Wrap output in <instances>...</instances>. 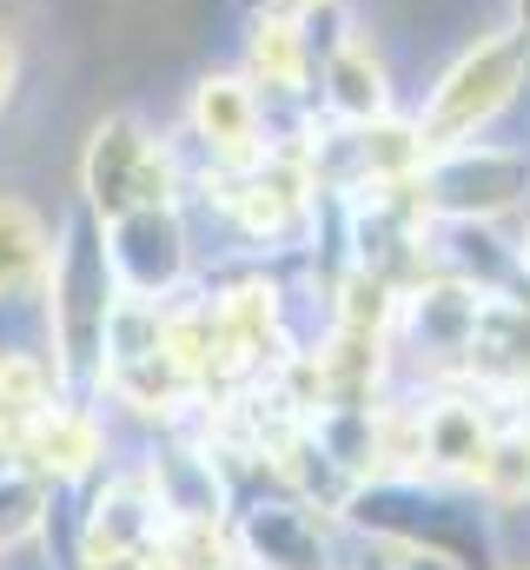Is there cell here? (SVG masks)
<instances>
[{
	"mask_svg": "<svg viewBox=\"0 0 530 570\" xmlns=\"http://www.w3.org/2000/svg\"><path fill=\"white\" fill-rule=\"evenodd\" d=\"M120 305V279L107 259V219L73 206L53 233V273H47V332H53V379L73 399H94L107 379V325Z\"/></svg>",
	"mask_w": 530,
	"mask_h": 570,
	"instance_id": "obj_1",
	"label": "cell"
},
{
	"mask_svg": "<svg viewBox=\"0 0 530 570\" xmlns=\"http://www.w3.org/2000/svg\"><path fill=\"white\" fill-rule=\"evenodd\" d=\"M530 87V40L504 20V27H491V33H478L431 87H424V100H418V140L424 153L431 146H458V140H484L511 107H518V94Z\"/></svg>",
	"mask_w": 530,
	"mask_h": 570,
	"instance_id": "obj_2",
	"label": "cell"
},
{
	"mask_svg": "<svg viewBox=\"0 0 530 570\" xmlns=\"http://www.w3.org/2000/svg\"><path fill=\"white\" fill-rule=\"evenodd\" d=\"M418 199L431 219H511L530 206V146L458 140L418 159Z\"/></svg>",
	"mask_w": 530,
	"mask_h": 570,
	"instance_id": "obj_3",
	"label": "cell"
},
{
	"mask_svg": "<svg viewBox=\"0 0 530 570\" xmlns=\"http://www.w3.org/2000/svg\"><path fill=\"white\" fill-rule=\"evenodd\" d=\"M179 199V153L159 140L139 114H107L80 146V206L120 219L132 206Z\"/></svg>",
	"mask_w": 530,
	"mask_h": 570,
	"instance_id": "obj_4",
	"label": "cell"
},
{
	"mask_svg": "<svg viewBox=\"0 0 530 570\" xmlns=\"http://www.w3.org/2000/svg\"><path fill=\"white\" fill-rule=\"evenodd\" d=\"M107 259H114V279L132 298H179L193 279V246H186V219H179V199H159V206H132L120 219H107Z\"/></svg>",
	"mask_w": 530,
	"mask_h": 570,
	"instance_id": "obj_5",
	"label": "cell"
},
{
	"mask_svg": "<svg viewBox=\"0 0 530 570\" xmlns=\"http://www.w3.org/2000/svg\"><path fill=\"white\" fill-rule=\"evenodd\" d=\"M159 538H166V498H159V478L146 464V471L107 478V491L87 511L80 558H87V570H132L153 558Z\"/></svg>",
	"mask_w": 530,
	"mask_h": 570,
	"instance_id": "obj_6",
	"label": "cell"
},
{
	"mask_svg": "<svg viewBox=\"0 0 530 570\" xmlns=\"http://www.w3.org/2000/svg\"><path fill=\"white\" fill-rule=\"evenodd\" d=\"M186 134L206 153V166H253L272 146L265 94L246 73H199L186 94Z\"/></svg>",
	"mask_w": 530,
	"mask_h": 570,
	"instance_id": "obj_7",
	"label": "cell"
},
{
	"mask_svg": "<svg viewBox=\"0 0 530 570\" xmlns=\"http://www.w3.org/2000/svg\"><path fill=\"white\" fill-rule=\"evenodd\" d=\"M318 107H325V120H345V127L392 114V67H385L379 40L359 20H345V7L318 47Z\"/></svg>",
	"mask_w": 530,
	"mask_h": 570,
	"instance_id": "obj_8",
	"label": "cell"
},
{
	"mask_svg": "<svg viewBox=\"0 0 530 570\" xmlns=\"http://www.w3.org/2000/svg\"><path fill=\"white\" fill-rule=\"evenodd\" d=\"M458 385H478L484 399L530 392V298L524 292H484L478 325L464 338Z\"/></svg>",
	"mask_w": 530,
	"mask_h": 570,
	"instance_id": "obj_9",
	"label": "cell"
},
{
	"mask_svg": "<svg viewBox=\"0 0 530 570\" xmlns=\"http://www.w3.org/2000/svg\"><path fill=\"white\" fill-rule=\"evenodd\" d=\"M213 318H219V379L253 385L265 372H278V292L265 273H239L213 292Z\"/></svg>",
	"mask_w": 530,
	"mask_h": 570,
	"instance_id": "obj_10",
	"label": "cell"
},
{
	"mask_svg": "<svg viewBox=\"0 0 530 570\" xmlns=\"http://www.w3.org/2000/svg\"><path fill=\"white\" fill-rule=\"evenodd\" d=\"M312 20L292 13V7H259L246 20V80L259 87L265 100H312V80H318V40L305 33Z\"/></svg>",
	"mask_w": 530,
	"mask_h": 570,
	"instance_id": "obj_11",
	"label": "cell"
},
{
	"mask_svg": "<svg viewBox=\"0 0 530 570\" xmlns=\"http://www.w3.org/2000/svg\"><path fill=\"white\" fill-rule=\"evenodd\" d=\"M40 478H80V471H94L100 458H107V431H100V419L80 405V399H53L33 425L20 431V444H13Z\"/></svg>",
	"mask_w": 530,
	"mask_h": 570,
	"instance_id": "obj_12",
	"label": "cell"
},
{
	"mask_svg": "<svg viewBox=\"0 0 530 570\" xmlns=\"http://www.w3.org/2000/svg\"><path fill=\"white\" fill-rule=\"evenodd\" d=\"M53 273V226L20 193H0V305H27Z\"/></svg>",
	"mask_w": 530,
	"mask_h": 570,
	"instance_id": "obj_13",
	"label": "cell"
},
{
	"mask_svg": "<svg viewBox=\"0 0 530 570\" xmlns=\"http://www.w3.org/2000/svg\"><path fill=\"white\" fill-rule=\"evenodd\" d=\"M239 538H246V551L259 558V570H325L318 518L298 511V504H253Z\"/></svg>",
	"mask_w": 530,
	"mask_h": 570,
	"instance_id": "obj_14",
	"label": "cell"
},
{
	"mask_svg": "<svg viewBox=\"0 0 530 570\" xmlns=\"http://www.w3.org/2000/svg\"><path fill=\"white\" fill-rule=\"evenodd\" d=\"M53 405V365H40L20 345H0V444L13 451L20 431Z\"/></svg>",
	"mask_w": 530,
	"mask_h": 570,
	"instance_id": "obj_15",
	"label": "cell"
},
{
	"mask_svg": "<svg viewBox=\"0 0 530 570\" xmlns=\"http://www.w3.org/2000/svg\"><path fill=\"white\" fill-rule=\"evenodd\" d=\"M40 504H47L40 478H27V471L0 464V551H13L20 538H33V531H40Z\"/></svg>",
	"mask_w": 530,
	"mask_h": 570,
	"instance_id": "obj_16",
	"label": "cell"
},
{
	"mask_svg": "<svg viewBox=\"0 0 530 570\" xmlns=\"http://www.w3.org/2000/svg\"><path fill=\"white\" fill-rule=\"evenodd\" d=\"M13 94H20V40H13V27L0 20V120H7Z\"/></svg>",
	"mask_w": 530,
	"mask_h": 570,
	"instance_id": "obj_17",
	"label": "cell"
},
{
	"mask_svg": "<svg viewBox=\"0 0 530 570\" xmlns=\"http://www.w3.org/2000/svg\"><path fill=\"white\" fill-rule=\"evenodd\" d=\"M278 7H292V13H305V20H332L345 0H278Z\"/></svg>",
	"mask_w": 530,
	"mask_h": 570,
	"instance_id": "obj_18",
	"label": "cell"
},
{
	"mask_svg": "<svg viewBox=\"0 0 530 570\" xmlns=\"http://www.w3.org/2000/svg\"><path fill=\"white\" fill-rule=\"evenodd\" d=\"M511 27L530 40V0H511Z\"/></svg>",
	"mask_w": 530,
	"mask_h": 570,
	"instance_id": "obj_19",
	"label": "cell"
},
{
	"mask_svg": "<svg viewBox=\"0 0 530 570\" xmlns=\"http://www.w3.org/2000/svg\"><path fill=\"white\" fill-rule=\"evenodd\" d=\"M524 279H530V226H524Z\"/></svg>",
	"mask_w": 530,
	"mask_h": 570,
	"instance_id": "obj_20",
	"label": "cell"
}]
</instances>
